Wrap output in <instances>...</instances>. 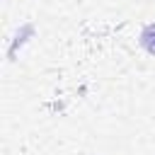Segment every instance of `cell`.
Wrapping results in <instances>:
<instances>
[{"instance_id": "obj_1", "label": "cell", "mask_w": 155, "mask_h": 155, "mask_svg": "<svg viewBox=\"0 0 155 155\" xmlns=\"http://www.w3.org/2000/svg\"><path fill=\"white\" fill-rule=\"evenodd\" d=\"M140 46L150 56H155V22L148 24V27H143V31H140Z\"/></svg>"}]
</instances>
